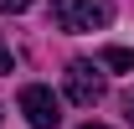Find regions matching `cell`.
Returning <instances> with one entry per match:
<instances>
[{
  "instance_id": "6da1fadb",
  "label": "cell",
  "mask_w": 134,
  "mask_h": 129,
  "mask_svg": "<svg viewBox=\"0 0 134 129\" xmlns=\"http://www.w3.org/2000/svg\"><path fill=\"white\" fill-rule=\"evenodd\" d=\"M52 21L62 31H103L114 21V0H52Z\"/></svg>"
},
{
  "instance_id": "7a4b0ae2",
  "label": "cell",
  "mask_w": 134,
  "mask_h": 129,
  "mask_svg": "<svg viewBox=\"0 0 134 129\" xmlns=\"http://www.w3.org/2000/svg\"><path fill=\"white\" fill-rule=\"evenodd\" d=\"M21 114H26L31 129H57L62 124V103H57V93L41 88V83H26V88H21Z\"/></svg>"
},
{
  "instance_id": "3957f363",
  "label": "cell",
  "mask_w": 134,
  "mask_h": 129,
  "mask_svg": "<svg viewBox=\"0 0 134 129\" xmlns=\"http://www.w3.org/2000/svg\"><path fill=\"white\" fill-rule=\"evenodd\" d=\"M62 88H67V98H72L77 109H93V103L103 98V72H98L93 62H67Z\"/></svg>"
},
{
  "instance_id": "277c9868",
  "label": "cell",
  "mask_w": 134,
  "mask_h": 129,
  "mask_svg": "<svg viewBox=\"0 0 134 129\" xmlns=\"http://www.w3.org/2000/svg\"><path fill=\"white\" fill-rule=\"evenodd\" d=\"M103 67H119V72H134V47H108V52H103Z\"/></svg>"
},
{
  "instance_id": "5b68a950",
  "label": "cell",
  "mask_w": 134,
  "mask_h": 129,
  "mask_svg": "<svg viewBox=\"0 0 134 129\" xmlns=\"http://www.w3.org/2000/svg\"><path fill=\"white\" fill-rule=\"evenodd\" d=\"M0 10L5 16H21V10H31V0H0Z\"/></svg>"
},
{
  "instance_id": "8992f818",
  "label": "cell",
  "mask_w": 134,
  "mask_h": 129,
  "mask_svg": "<svg viewBox=\"0 0 134 129\" xmlns=\"http://www.w3.org/2000/svg\"><path fill=\"white\" fill-rule=\"evenodd\" d=\"M10 67H16V62H10V47H5V41H0V78H5V72H10Z\"/></svg>"
},
{
  "instance_id": "52a82bcc",
  "label": "cell",
  "mask_w": 134,
  "mask_h": 129,
  "mask_svg": "<svg viewBox=\"0 0 134 129\" xmlns=\"http://www.w3.org/2000/svg\"><path fill=\"white\" fill-rule=\"evenodd\" d=\"M124 114H129V124H134V93H129V98H124Z\"/></svg>"
},
{
  "instance_id": "ba28073f",
  "label": "cell",
  "mask_w": 134,
  "mask_h": 129,
  "mask_svg": "<svg viewBox=\"0 0 134 129\" xmlns=\"http://www.w3.org/2000/svg\"><path fill=\"white\" fill-rule=\"evenodd\" d=\"M83 129H108V124H83Z\"/></svg>"
}]
</instances>
